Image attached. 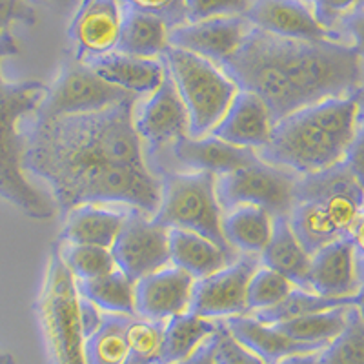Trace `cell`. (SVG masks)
I'll list each match as a JSON object with an SVG mask.
<instances>
[{
	"label": "cell",
	"mask_w": 364,
	"mask_h": 364,
	"mask_svg": "<svg viewBox=\"0 0 364 364\" xmlns=\"http://www.w3.org/2000/svg\"><path fill=\"white\" fill-rule=\"evenodd\" d=\"M141 97L82 115H29L24 122L26 173L48 184L64 215L82 204L124 206L154 217L161 181L146 164L133 115Z\"/></svg>",
	"instance_id": "6da1fadb"
},
{
	"label": "cell",
	"mask_w": 364,
	"mask_h": 364,
	"mask_svg": "<svg viewBox=\"0 0 364 364\" xmlns=\"http://www.w3.org/2000/svg\"><path fill=\"white\" fill-rule=\"evenodd\" d=\"M357 132L353 97L328 99L290 113L275 122L259 159L299 177L324 171L343 162Z\"/></svg>",
	"instance_id": "7a4b0ae2"
},
{
	"label": "cell",
	"mask_w": 364,
	"mask_h": 364,
	"mask_svg": "<svg viewBox=\"0 0 364 364\" xmlns=\"http://www.w3.org/2000/svg\"><path fill=\"white\" fill-rule=\"evenodd\" d=\"M18 53L15 37L0 42V63ZM48 86L38 80L9 82L0 71V199L35 220L55 215L53 197L37 188L24 170V122L44 100Z\"/></svg>",
	"instance_id": "3957f363"
},
{
	"label": "cell",
	"mask_w": 364,
	"mask_h": 364,
	"mask_svg": "<svg viewBox=\"0 0 364 364\" xmlns=\"http://www.w3.org/2000/svg\"><path fill=\"white\" fill-rule=\"evenodd\" d=\"M261 33L269 57L304 108L353 95L363 84V58L352 46L337 41H290Z\"/></svg>",
	"instance_id": "277c9868"
},
{
	"label": "cell",
	"mask_w": 364,
	"mask_h": 364,
	"mask_svg": "<svg viewBox=\"0 0 364 364\" xmlns=\"http://www.w3.org/2000/svg\"><path fill=\"white\" fill-rule=\"evenodd\" d=\"M364 206V188L343 162L299 177L288 220L310 255L350 235Z\"/></svg>",
	"instance_id": "5b68a950"
},
{
	"label": "cell",
	"mask_w": 364,
	"mask_h": 364,
	"mask_svg": "<svg viewBox=\"0 0 364 364\" xmlns=\"http://www.w3.org/2000/svg\"><path fill=\"white\" fill-rule=\"evenodd\" d=\"M188 112V135H210L228 112L239 87L213 63L170 46L161 57Z\"/></svg>",
	"instance_id": "8992f818"
},
{
	"label": "cell",
	"mask_w": 364,
	"mask_h": 364,
	"mask_svg": "<svg viewBox=\"0 0 364 364\" xmlns=\"http://www.w3.org/2000/svg\"><path fill=\"white\" fill-rule=\"evenodd\" d=\"M38 321L53 364H86L80 295L77 282L60 259L57 245L51 246L44 284L38 297Z\"/></svg>",
	"instance_id": "52a82bcc"
},
{
	"label": "cell",
	"mask_w": 364,
	"mask_h": 364,
	"mask_svg": "<svg viewBox=\"0 0 364 364\" xmlns=\"http://www.w3.org/2000/svg\"><path fill=\"white\" fill-rule=\"evenodd\" d=\"M161 203L151 219L168 230L197 233L226 252H235L223 235V210L215 195V175L166 171L159 175Z\"/></svg>",
	"instance_id": "ba28073f"
},
{
	"label": "cell",
	"mask_w": 364,
	"mask_h": 364,
	"mask_svg": "<svg viewBox=\"0 0 364 364\" xmlns=\"http://www.w3.org/2000/svg\"><path fill=\"white\" fill-rule=\"evenodd\" d=\"M299 175L259 161L215 177V195L223 213L237 206H257L272 217L288 215L291 210Z\"/></svg>",
	"instance_id": "9c48e42d"
},
{
	"label": "cell",
	"mask_w": 364,
	"mask_h": 364,
	"mask_svg": "<svg viewBox=\"0 0 364 364\" xmlns=\"http://www.w3.org/2000/svg\"><path fill=\"white\" fill-rule=\"evenodd\" d=\"M133 93L122 91L102 80L87 64L70 57L64 60L57 79L48 86L44 100L35 115L42 119L82 115L115 106Z\"/></svg>",
	"instance_id": "30bf717a"
},
{
	"label": "cell",
	"mask_w": 364,
	"mask_h": 364,
	"mask_svg": "<svg viewBox=\"0 0 364 364\" xmlns=\"http://www.w3.org/2000/svg\"><path fill=\"white\" fill-rule=\"evenodd\" d=\"M257 161L259 154L253 149L228 144L210 133L199 139L190 135L181 136L168 149L146 159V164L155 177L166 171H203L219 177Z\"/></svg>",
	"instance_id": "8fae6325"
},
{
	"label": "cell",
	"mask_w": 364,
	"mask_h": 364,
	"mask_svg": "<svg viewBox=\"0 0 364 364\" xmlns=\"http://www.w3.org/2000/svg\"><path fill=\"white\" fill-rule=\"evenodd\" d=\"M117 268L132 281L170 266V230L144 211L128 208L126 220L112 246Z\"/></svg>",
	"instance_id": "7c38bea8"
},
{
	"label": "cell",
	"mask_w": 364,
	"mask_h": 364,
	"mask_svg": "<svg viewBox=\"0 0 364 364\" xmlns=\"http://www.w3.org/2000/svg\"><path fill=\"white\" fill-rule=\"evenodd\" d=\"M259 268H261L259 255L240 253L232 264L195 281L190 311L211 321L248 315L246 290L250 279Z\"/></svg>",
	"instance_id": "4fadbf2b"
},
{
	"label": "cell",
	"mask_w": 364,
	"mask_h": 364,
	"mask_svg": "<svg viewBox=\"0 0 364 364\" xmlns=\"http://www.w3.org/2000/svg\"><path fill=\"white\" fill-rule=\"evenodd\" d=\"M136 135L141 136L144 159L170 148L177 139L188 135V112L178 95L170 75L161 86L149 93L146 100H139L133 115Z\"/></svg>",
	"instance_id": "5bb4252c"
},
{
	"label": "cell",
	"mask_w": 364,
	"mask_h": 364,
	"mask_svg": "<svg viewBox=\"0 0 364 364\" xmlns=\"http://www.w3.org/2000/svg\"><path fill=\"white\" fill-rule=\"evenodd\" d=\"M124 13L122 0H80L68 28L71 57L86 64L115 51Z\"/></svg>",
	"instance_id": "9a60e30c"
},
{
	"label": "cell",
	"mask_w": 364,
	"mask_h": 364,
	"mask_svg": "<svg viewBox=\"0 0 364 364\" xmlns=\"http://www.w3.org/2000/svg\"><path fill=\"white\" fill-rule=\"evenodd\" d=\"M250 29L252 24L246 17H220L200 22H186L170 29V46L199 55L215 66H220L239 50Z\"/></svg>",
	"instance_id": "2e32d148"
},
{
	"label": "cell",
	"mask_w": 364,
	"mask_h": 364,
	"mask_svg": "<svg viewBox=\"0 0 364 364\" xmlns=\"http://www.w3.org/2000/svg\"><path fill=\"white\" fill-rule=\"evenodd\" d=\"M195 279L177 266H166L135 282V315L166 323L190 311Z\"/></svg>",
	"instance_id": "e0dca14e"
},
{
	"label": "cell",
	"mask_w": 364,
	"mask_h": 364,
	"mask_svg": "<svg viewBox=\"0 0 364 364\" xmlns=\"http://www.w3.org/2000/svg\"><path fill=\"white\" fill-rule=\"evenodd\" d=\"M250 24L264 33L290 41H333L304 0H253L246 13Z\"/></svg>",
	"instance_id": "ac0fdd59"
},
{
	"label": "cell",
	"mask_w": 364,
	"mask_h": 364,
	"mask_svg": "<svg viewBox=\"0 0 364 364\" xmlns=\"http://www.w3.org/2000/svg\"><path fill=\"white\" fill-rule=\"evenodd\" d=\"M273 126L272 113L261 97L248 90H237L230 108L211 129V135L228 144L259 151L268 144Z\"/></svg>",
	"instance_id": "d6986e66"
},
{
	"label": "cell",
	"mask_w": 364,
	"mask_h": 364,
	"mask_svg": "<svg viewBox=\"0 0 364 364\" xmlns=\"http://www.w3.org/2000/svg\"><path fill=\"white\" fill-rule=\"evenodd\" d=\"M360 286L357 252L350 237L331 242L311 255L308 290L323 297H352Z\"/></svg>",
	"instance_id": "ffe728a7"
},
{
	"label": "cell",
	"mask_w": 364,
	"mask_h": 364,
	"mask_svg": "<svg viewBox=\"0 0 364 364\" xmlns=\"http://www.w3.org/2000/svg\"><path fill=\"white\" fill-rule=\"evenodd\" d=\"M228 333L239 344L257 355L264 364H277L284 357L297 353H314L324 350L317 344L299 343L279 331L273 324H264L252 315L228 317L223 321Z\"/></svg>",
	"instance_id": "44dd1931"
},
{
	"label": "cell",
	"mask_w": 364,
	"mask_h": 364,
	"mask_svg": "<svg viewBox=\"0 0 364 364\" xmlns=\"http://www.w3.org/2000/svg\"><path fill=\"white\" fill-rule=\"evenodd\" d=\"M124 206H104V204H82L64 215L63 232L58 242L68 245L100 246L112 250L126 220Z\"/></svg>",
	"instance_id": "7402d4cb"
},
{
	"label": "cell",
	"mask_w": 364,
	"mask_h": 364,
	"mask_svg": "<svg viewBox=\"0 0 364 364\" xmlns=\"http://www.w3.org/2000/svg\"><path fill=\"white\" fill-rule=\"evenodd\" d=\"M86 64L108 84L139 97L154 93L166 79L161 58H139L112 51Z\"/></svg>",
	"instance_id": "603a6c76"
},
{
	"label": "cell",
	"mask_w": 364,
	"mask_h": 364,
	"mask_svg": "<svg viewBox=\"0 0 364 364\" xmlns=\"http://www.w3.org/2000/svg\"><path fill=\"white\" fill-rule=\"evenodd\" d=\"M259 261L264 268L281 273L295 288L308 290L311 255L295 237L288 215L273 217L272 237L259 255Z\"/></svg>",
	"instance_id": "cb8c5ba5"
},
{
	"label": "cell",
	"mask_w": 364,
	"mask_h": 364,
	"mask_svg": "<svg viewBox=\"0 0 364 364\" xmlns=\"http://www.w3.org/2000/svg\"><path fill=\"white\" fill-rule=\"evenodd\" d=\"M240 253L226 252L215 242L186 230H170L171 266L190 273L195 281L219 272L224 266L237 261Z\"/></svg>",
	"instance_id": "d4e9b609"
},
{
	"label": "cell",
	"mask_w": 364,
	"mask_h": 364,
	"mask_svg": "<svg viewBox=\"0 0 364 364\" xmlns=\"http://www.w3.org/2000/svg\"><path fill=\"white\" fill-rule=\"evenodd\" d=\"M220 323L223 321L203 318L191 311L166 321L159 364H175L188 359L206 341L215 336Z\"/></svg>",
	"instance_id": "484cf974"
},
{
	"label": "cell",
	"mask_w": 364,
	"mask_h": 364,
	"mask_svg": "<svg viewBox=\"0 0 364 364\" xmlns=\"http://www.w3.org/2000/svg\"><path fill=\"white\" fill-rule=\"evenodd\" d=\"M273 230V217L257 206H237L223 213V235L237 253L261 255Z\"/></svg>",
	"instance_id": "4316f807"
},
{
	"label": "cell",
	"mask_w": 364,
	"mask_h": 364,
	"mask_svg": "<svg viewBox=\"0 0 364 364\" xmlns=\"http://www.w3.org/2000/svg\"><path fill=\"white\" fill-rule=\"evenodd\" d=\"M170 48V28L148 13L126 9L117 50L139 58H161Z\"/></svg>",
	"instance_id": "83f0119b"
},
{
	"label": "cell",
	"mask_w": 364,
	"mask_h": 364,
	"mask_svg": "<svg viewBox=\"0 0 364 364\" xmlns=\"http://www.w3.org/2000/svg\"><path fill=\"white\" fill-rule=\"evenodd\" d=\"M80 297L95 304L102 314L135 315V281L120 272L113 269L108 275L90 279V281H75Z\"/></svg>",
	"instance_id": "f1b7e54d"
},
{
	"label": "cell",
	"mask_w": 364,
	"mask_h": 364,
	"mask_svg": "<svg viewBox=\"0 0 364 364\" xmlns=\"http://www.w3.org/2000/svg\"><path fill=\"white\" fill-rule=\"evenodd\" d=\"M126 315L102 314L100 326L84 343L86 364H124L128 359L126 328L129 324Z\"/></svg>",
	"instance_id": "f546056e"
},
{
	"label": "cell",
	"mask_w": 364,
	"mask_h": 364,
	"mask_svg": "<svg viewBox=\"0 0 364 364\" xmlns=\"http://www.w3.org/2000/svg\"><path fill=\"white\" fill-rule=\"evenodd\" d=\"M346 310L348 306L331 308V310L282 321V323L273 324V326L282 331L284 336L290 337V339L299 341V343L317 344V346L326 348L344 330Z\"/></svg>",
	"instance_id": "4dcf8cb0"
},
{
	"label": "cell",
	"mask_w": 364,
	"mask_h": 364,
	"mask_svg": "<svg viewBox=\"0 0 364 364\" xmlns=\"http://www.w3.org/2000/svg\"><path fill=\"white\" fill-rule=\"evenodd\" d=\"M355 304V297H323L314 291L301 290V288H294L290 295L282 302H279L277 306L268 308V310L255 311L250 314L253 318L261 321L264 324H277L282 321H290V318L301 317V315L317 314V311L331 310V308L339 306H353Z\"/></svg>",
	"instance_id": "1f68e13d"
},
{
	"label": "cell",
	"mask_w": 364,
	"mask_h": 364,
	"mask_svg": "<svg viewBox=\"0 0 364 364\" xmlns=\"http://www.w3.org/2000/svg\"><path fill=\"white\" fill-rule=\"evenodd\" d=\"M55 245L75 281H90V279L102 277L117 269L112 250L100 248V246L68 245L58 240Z\"/></svg>",
	"instance_id": "d6a6232c"
},
{
	"label": "cell",
	"mask_w": 364,
	"mask_h": 364,
	"mask_svg": "<svg viewBox=\"0 0 364 364\" xmlns=\"http://www.w3.org/2000/svg\"><path fill=\"white\" fill-rule=\"evenodd\" d=\"M321 364H364V318L348 306L346 324L336 339L318 352Z\"/></svg>",
	"instance_id": "836d02e7"
},
{
	"label": "cell",
	"mask_w": 364,
	"mask_h": 364,
	"mask_svg": "<svg viewBox=\"0 0 364 364\" xmlns=\"http://www.w3.org/2000/svg\"><path fill=\"white\" fill-rule=\"evenodd\" d=\"M164 324L142 317H132L126 328L128 359L124 364H159Z\"/></svg>",
	"instance_id": "e575fe53"
},
{
	"label": "cell",
	"mask_w": 364,
	"mask_h": 364,
	"mask_svg": "<svg viewBox=\"0 0 364 364\" xmlns=\"http://www.w3.org/2000/svg\"><path fill=\"white\" fill-rule=\"evenodd\" d=\"M294 288L295 286L288 279L282 277L281 273L261 266L253 273L248 282V290H246L248 311L250 314H255V311L277 306L279 302H282L290 295Z\"/></svg>",
	"instance_id": "d590c367"
},
{
	"label": "cell",
	"mask_w": 364,
	"mask_h": 364,
	"mask_svg": "<svg viewBox=\"0 0 364 364\" xmlns=\"http://www.w3.org/2000/svg\"><path fill=\"white\" fill-rule=\"evenodd\" d=\"M253 0H186L188 22L220 17H246Z\"/></svg>",
	"instance_id": "8d00e7d4"
},
{
	"label": "cell",
	"mask_w": 364,
	"mask_h": 364,
	"mask_svg": "<svg viewBox=\"0 0 364 364\" xmlns=\"http://www.w3.org/2000/svg\"><path fill=\"white\" fill-rule=\"evenodd\" d=\"M129 11L148 13L161 18L170 29L186 24V0H122Z\"/></svg>",
	"instance_id": "74e56055"
},
{
	"label": "cell",
	"mask_w": 364,
	"mask_h": 364,
	"mask_svg": "<svg viewBox=\"0 0 364 364\" xmlns=\"http://www.w3.org/2000/svg\"><path fill=\"white\" fill-rule=\"evenodd\" d=\"M215 359L217 364H264L257 355L248 352L242 344L237 343L228 330L224 323L220 324L215 336Z\"/></svg>",
	"instance_id": "f35d334b"
},
{
	"label": "cell",
	"mask_w": 364,
	"mask_h": 364,
	"mask_svg": "<svg viewBox=\"0 0 364 364\" xmlns=\"http://www.w3.org/2000/svg\"><path fill=\"white\" fill-rule=\"evenodd\" d=\"M35 21V9L29 0H0V42L13 37V24L24 22L31 26Z\"/></svg>",
	"instance_id": "ab89813d"
},
{
	"label": "cell",
	"mask_w": 364,
	"mask_h": 364,
	"mask_svg": "<svg viewBox=\"0 0 364 364\" xmlns=\"http://www.w3.org/2000/svg\"><path fill=\"white\" fill-rule=\"evenodd\" d=\"M359 0H317L311 8L314 17L324 29L331 31L339 21H343L348 13L357 8Z\"/></svg>",
	"instance_id": "60d3db41"
},
{
	"label": "cell",
	"mask_w": 364,
	"mask_h": 364,
	"mask_svg": "<svg viewBox=\"0 0 364 364\" xmlns=\"http://www.w3.org/2000/svg\"><path fill=\"white\" fill-rule=\"evenodd\" d=\"M343 164L346 166L348 171L352 173V177L355 178L360 184V188H364V128L363 126H357L355 136L353 141L350 142L346 149V155L343 159Z\"/></svg>",
	"instance_id": "b9f144b4"
},
{
	"label": "cell",
	"mask_w": 364,
	"mask_h": 364,
	"mask_svg": "<svg viewBox=\"0 0 364 364\" xmlns=\"http://www.w3.org/2000/svg\"><path fill=\"white\" fill-rule=\"evenodd\" d=\"M343 26L350 37L353 38V50L360 58H364V9L355 8L343 18Z\"/></svg>",
	"instance_id": "7bdbcfd3"
},
{
	"label": "cell",
	"mask_w": 364,
	"mask_h": 364,
	"mask_svg": "<svg viewBox=\"0 0 364 364\" xmlns=\"http://www.w3.org/2000/svg\"><path fill=\"white\" fill-rule=\"evenodd\" d=\"M223 324V323H220ZM217 336V333H215ZM215 336L211 337L210 341H206V343L203 344V346L197 350L195 353H191L188 359L181 360V363H175V364H217V359H215Z\"/></svg>",
	"instance_id": "ee69618b"
},
{
	"label": "cell",
	"mask_w": 364,
	"mask_h": 364,
	"mask_svg": "<svg viewBox=\"0 0 364 364\" xmlns=\"http://www.w3.org/2000/svg\"><path fill=\"white\" fill-rule=\"evenodd\" d=\"M350 239H352L353 246H355L357 257H363L364 259V206L359 213V219L353 224L352 232H350Z\"/></svg>",
	"instance_id": "f6af8a7d"
},
{
	"label": "cell",
	"mask_w": 364,
	"mask_h": 364,
	"mask_svg": "<svg viewBox=\"0 0 364 364\" xmlns=\"http://www.w3.org/2000/svg\"><path fill=\"white\" fill-rule=\"evenodd\" d=\"M277 364H321L318 360V352L314 353H297V355L284 357Z\"/></svg>",
	"instance_id": "bcb514c9"
},
{
	"label": "cell",
	"mask_w": 364,
	"mask_h": 364,
	"mask_svg": "<svg viewBox=\"0 0 364 364\" xmlns=\"http://www.w3.org/2000/svg\"><path fill=\"white\" fill-rule=\"evenodd\" d=\"M352 97H353V100H355L357 126H363L364 128V87H359V90H357Z\"/></svg>",
	"instance_id": "7dc6e473"
},
{
	"label": "cell",
	"mask_w": 364,
	"mask_h": 364,
	"mask_svg": "<svg viewBox=\"0 0 364 364\" xmlns=\"http://www.w3.org/2000/svg\"><path fill=\"white\" fill-rule=\"evenodd\" d=\"M46 4L50 6V8L57 9L58 13H64V11H70L73 8L75 0H44Z\"/></svg>",
	"instance_id": "c3c4849f"
},
{
	"label": "cell",
	"mask_w": 364,
	"mask_h": 364,
	"mask_svg": "<svg viewBox=\"0 0 364 364\" xmlns=\"http://www.w3.org/2000/svg\"><path fill=\"white\" fill-rule=\"evenodd\" d=\"M353 297H355V304H353V306L359 310L360 317L364 318V282H360L359 290H357V294L353 295Z\"/></svg>",
	"instance_id": "681fc988"
},
{
	"label": "cell",
	"mask_w": 364,
	"mask_h": 364,
	"mask_svg": "<svg viewBox=\"0 0 364 364\" xmlns=\"http://www.w3.org/2000/svg\"><path fill=\"white\" fill-rule=\"evenodd\" d=\"M0 364H17V359L13 353L0 352Z\"/></svg>",
	"instance_id": "f907efd6"
},
{
	"label": "cell",
	"mask_w": 364,
	"mask_h": 364,
	"mask_svg": "<svg viewBox=\"0 0 364 364\" xmlns=\"http://www.w3.org/2000/svg\"><path fill=\"white\" fill-rule=\"evenodd\" d=\"M357 272H359L360 282H364V259L363 257H357Z\"/></svg>",
	"instance_id": "816d5d0a"
},
{
	"label": "cell",
	"mask_w": 364,
	"mask_h": 364,
	"mask_svg": "<svg viewBox=\"0 0 364 364\" xmlns=\"http://www.w3.org/2000/svg\"><path fill=\"white\" fill-rule=\"evenodd\" d=\"M357 8L364 9V0H359V4H357Z\"/></svg>",
	"instance_id": "f5cc1de1"
},
{
	"label": "cell",
	"mask_w": 364,
	"mask_h": 364,
	"mask_svg": "<svg viewBox=\"0 0 364 364\" xmlns=\"http://www.w3.org/2000/svg\"><path fill=\"white\" fill-rule=\"evenodd\" d=\"M304 2H306V4H311V6H314L315 2H317V0H304Z\"/></svg>",
	"instance_id": "db71d44e"
}]
</instances>
